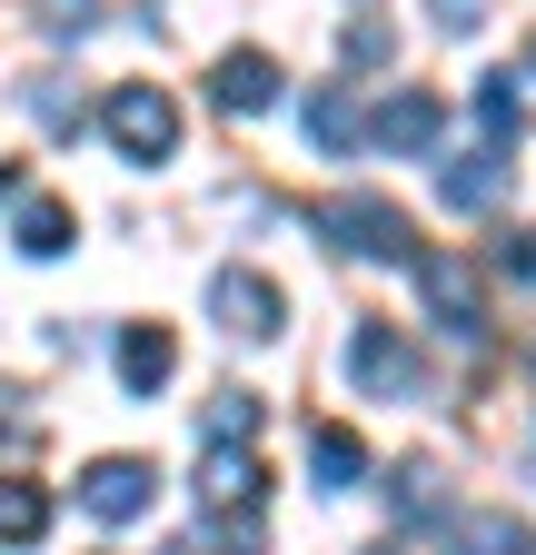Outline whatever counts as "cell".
<instances>
[{"mask_svg": "<svg viewBox=\"0 0 536 555\" xmlns=\"http://www.w3.org/2000/svg\"><path fill=\"white\" fill-rule=\"evenodd\" d=\"M318 238H339L348 258H378V268H418V229H408V208L378 198V189H339V198H318Z\"/></svg>", "mask_w": 536, "mask_h": 555, "instance_id": "cell-1", "label": "cell"}, {"mask_svg": "<svg viewBox=\"0 0 536 555\" xmlns=\"http://www.w3.org/2000/svg\"><path fill=\"white\" fill-rule=\"evenodd\" d=\"M100 139H110L129 169H159V159L179 150V100H169L159 80H119V90L100 100Z\"/></svg>", "mask_w": 536, "mask_h": 555, "instance_id": "cell-2", "label": "cell"}, {"mask_svg": "<svg viewBox=\"0 0 536 555\" xmlns=\"http://www.w3.org/2000/svg\"><path fill=\"white\" fill-rule=\"evenodd\" d=\"M348 377H358V397H387V406L427 397V358H418V347L397 337L387 318H358V337H348Z\"/></svg>", "mask_w": 536, "mask_h": 555, "instance_id": "cell-3", "label": "cell"}, {"mask_svg": "<svg viewBox=\"0 0 536 555\" xmlns=\"http://www.w3.org/2000/svg\"><path fill=\"white\" fill-rule=\"evenodd\" d=\"M408 278H418V298H427L437 327H457V337L487 327V288H477V258H467V248H418Z\"/></svg>", "mask_w": 536, "mask_h": 555, "instance_id": "cell-4", "label": "cell"}, {"mask_svg": "<svg viewBox=\"0 0 536 555\" xmlns=\"http://www.w3.org/2000/svg\"><path fill=\"white\" fill-rule=\"evenodd\" d=\"M150 506H159V466L150 456H100V466H80V516L129 526V516H150Z\"/></svg>", "mask_w": 536, "mask_h": 555, "instance_id": "cell-5", "label": "cell"}, {"mask_svg": "<svg viewBox=\"0 0 536 555\" xmlns=\"http://www.w3.org/2000/svg\"><path fill=\"white\" fill-rule=\"evenodd\" d=\"M209 318L229 327V337H279L289 318H279V288H268L258 268H219L209 278Z\"/></svg>", "mask_w": 536, "mask_h": 555, "instance_id": "cell-6", "label": "cell"}, {"mask_svg": "<svg viewBox=\"0 0 536 555\" xmlns=\"http://www.w3.org/2000/svg\"><path fill=\"white\" fill-rule=\"evenodd\" d=\"M437 129H447L437 90H387L378 119H368V139H378V150H397V159H427V150H437Z\"/></svg>", "mask_w": 536, "mask_h": 555, "instance_id": "cell-7", "label": "cell"}, {"mask_svg": "<svg viewBox=\"0 0 536 555\" xmlns=\"http://www.w3.org/2000/svg\"><path fill=\"white\" fill-rule=\"evenodd\" d=\"M209 100H219L229 119H258V109H279V60H268V50H229V60L209 69Z\"/></svg>", "mask_w": 536, "mask_h": 555, "instance_id": "cell-8", "label": "cell"}, {"mask_svg": "<svg viewBox=\"0 0 536 555\" xmlns=\"http://www.w3.org/2000/svg\"><path fill=\"white\" fill-rule=\"evenodd\" d=\"M199 506H209V516H248L258 506V456L209 437V456H199Z\"/></svg>", "mask_w": 536, "mask_h": 555, "instance_id": "cell-9", "label": "cell"}, {"mask_svg": "<svg viewBox=\"0 0 536 555\" xmlns=\"http://www.w3.org/2000/svg\"><path fill=\"white\" fill-rule=\"evenodd\" d=\"M169 367H179V337L169 327H119V387L129 397H159Z\"/></svg>", "mask_w": 536, "mask_h": 555, "instance_id": "cell-10", "label": "cell"}, {"mask_svg": "<svg viewBox=\"0 0 536 555\" xmlns=\"http://www.w3.org/2000/svg\"><path fill=\"white\" fill-rule=\"evenodd\" d=\"M437 189H447V208H497V198H507V150L487 139L477 159H447V179H437Z\"/></svg>", "mask_w": 536, "mask_h": 555, "instance_id": "cell-11", "label": "cell"}, {"mask_svg": "<svg viewBox=\"0 0 536 555\" xmlns=\"http://www.w3.org/2000/svg\"><path fill=\"white\" fill-rule=\"evenodd\" d=\"M387 496H397V526H437V516H447V476H437L427 456H408V466L387 476Z\"/></svg>", "mask_w": 536, "mask_h": 555, "instance_id": "cell-12", "label": "cell"}, {"mask_svg": "<svg viewBox=\"0 0 536 555\" xmlns=\"http://www.w3.org/2000/svg\"><path fill=\"white\" fill-rule=\"evenodd\" d=\"M308 476L339 496V486H358V476H368V447H358L348 427H308Z\"/></svg>", "mask_w": 536, "mask_h": 555, "instance_id": "cell-13", "label": "cell"}, {"mask_svg": "<svg viewBox=\"0 0 536 555\" xmlns=\"http://www.w3.org/2000/svg\"><path fill=\"white\" fill-rule=\"evenodd\" d=\"M50 535V496L30 476H0V545H40Z\"/></svg>", "mask_w": 536, "mask_h": 555, "instance_id": "cell-14", "label": "cell"}, {"mask_svg": "<svg viewBox=\"0 0 536 555\" xmlns=\"http://www.w3.org/2000/svg\"><path fill=\"white\" fill-rule=\"evenodd\" d=\"M308 150H328V159L358 150V100H348V90H318V100H308Z\"/></svg>", "mask_w": 536, "mask_h": 555, "instance_id": "cell-15", "label": "cell"}, {"mask_svg": "<svg viewBox=\"0 0 536 555\" xmlns=\"http://www.w3.org/2000/svg\"><path fill=\"white\" fill-rule=\"evenodd\" d=\"M71 248V208L60 198H21V258H60Z\"/></svg>", "mask_w": 536, "mask_h": 555, "instance_id": "cell-16", "label": "cell"}, {"mask_svg": "<svg viewBox=\"0 0 536 555\" xmlns=\"http://www.w3.org/2000/svg\"><path fill=\"white\" fill-rule=\"evenodd\" d=\"M457 555H526V526L516 516H457Z\"/></svg>", "mask_w": 536, "mask_h": 555, "instance_id": "cell-17", "label": "cell"}, {"mask_svg": "<svg viewBox=\"0 0 536 555\" xmlns=\"http://www.w3.org/2000/svg\"><path fill=\"white\" fill-rule=\"evenodd\" d=\"M159 555H268V545H258L248 516H219V526H199V535H179V545H159Z\"/></svg>", "mask_w": 536, "mask_h": 555, "instance_id": "cell-18", "label": "cell"}, {"mask_svg": "<svg viewBox=\"0 0 536 555\" xmlns=\"http://www.w3.org/2000/svg\"><path fill=\"white\" fill-rule=\"evenodd\" d=\"M258 416H268V406H258L248 387H229V397H209V437H219V447H248Z\"/></svg>", "mask_w": 536, "mask_h": 555, "instance_id": "cell-19", "label": "cell"}, {"mask_svg": "<svg viewBox=\"0 0 536 555\" xmlns=\"http://www.w3.org/2000/svg\"><path fill=\"white\" fill-rule=\"evenodd\" d=\"M30 21H40L50 40H90V30H100V0H30Z\"/></svg>", "mask_w": 536, "mask_h": 555, "instance_id": "cell-20", "label": "cell"}, {"mask_svg": "<svg viewBox=\"0 0 536 555\" xmlns=\"http://www.w3.org/2000/svg\"><path fill=\"white\" fill-rule=\"evenodd\" d=\"M477 119H487V139H497V150L516 139V119H526V109H516V80H507V69H497L487 90H477Z\"/></svg>", "mask_w": 536, "mask_h": 555, "instance_id": "cell-21", "label": "cell"}, {"mask_svg": "<svg viewBox=\"0 0 536 555\" xmlns=\"http://www.w3.org/2000/svg\"><path fill=\"white\" fill-rule=\"evenodd\" d=\"M497 268H507V278H526V288H536V229H507V238H497Z\"/></svg>", "mask_w": 536, "mask_h": 555, "instance_id": "cell-22", "label": "cell"}, {"mask_svg": "<svg viewBox=\"0 0 536 555\" xmlns=\"http://www.w3.org/2000/svg\"><path fill=\"white\" fill-rule=\"evenodd\" d=\"M427 21H437L447 40H467V30H477V21H487V0H427Z\"/></svg>", "mask_w": 536, "mask_h": 555, "instance_id": "cell-23", "label": "cell"}, {"mask_svg": "<svg viewBox=\"0 0 536 555\" xmlns=\"http://www.w3.org/2000/svg\"><path fill=\"white\" fill-rule=\"evenodd\" d=\"M30 109H40L50 129H80V109H71V90H60V80H30Z\"/></svg>", "mask_w": 536, "mask_h": 555, "instance_id": "cell-24", "label": "cell"}, {"mask_svg": "<svg viewBox=\"0 0 536 555\" xmlns=\"http://www.w3.org/2000/svg\"><path fill=\"white\" fill-rule=\"evenodd\" d=\"M30 437V406H11V387H0V447H21Z\"/></svg>", "mask_w": 536, "mask_h": 555, "instance_id": "cell-25", "label": "cell"}, {"mask_svg": "<svg viewBox=\"0 0 536 555\" xmlns=\"http://www.w3.org/2000/svg\"><path fill=\"white\" fill-rule=\"evenodd\" d=\"M526 69H536V40H526Z\"/></svg>", "mask_w": 536, "mask_h": 555, "instance_id": "cell-26", "label": "cell"}]
</instances>
